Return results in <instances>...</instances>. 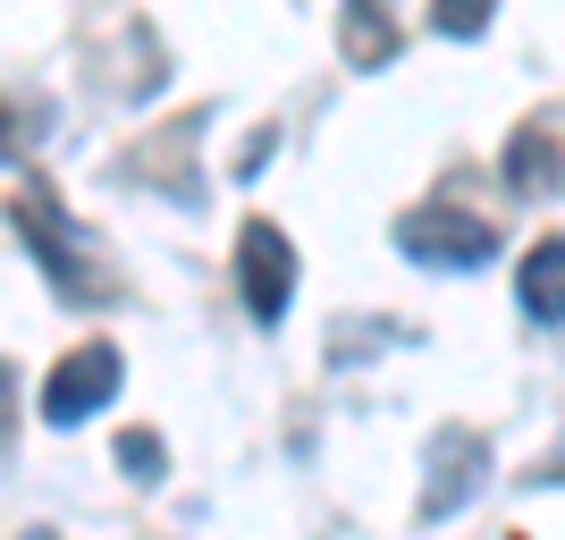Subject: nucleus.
Wrapping results in <instances>:
<instances>
[{"label":"nucleus","mask_w":565,"mask_h":540,"mask_svg":"<svg viewBox=\"0 0 565 540\" xmlns=\"http://www.w3.org/2000/svg\"><path fill=\"white\" fill-rule=\"evenodd\" d=\"M18 229H25V245H34V262H43V279L60 287L68 305H110V296H118V279L102 271V236L76 229L51 187H25L18 194Z\"/></svg>","instance_id":"nucleus-1"},{"label":"nucleus","mask_w":565,"mask_h":540,"mask_svg":"<svg viewBox=\"0 0 565 540\" xmlns=\"http://www.w3.org/2000/svg\"><path fill=\"white\" fill-rule=\"evenodd\" d=\"M397 245L414 262H430V271H481L498 254V229L481 212H465V203H423V212L397 220Z\"/></svg>","instance_id":"nucleus-2"},{"label":"nucleus","mask_w":565,"mask_h":540,"mask_svg":"<svg viewBox=\"0 0 565 540\" xmlns=\"http://www.w3.org/2000/svg\"><path fill=\"white\" fill-rule=\"evenodd\" d=\"M118 389V347L110 338H85V347H68L60 363H51V380H43V423H85L102 398Z\"/></svg>","instance_id":"nucleus-3"},{"label":"nucleus","mask_w":565,"mask_h":540,"mask_svg":"<svg viewBox=\"0 0 565 540\" xmlns=\"http://www.w3.org/2000/svg\"><path fill=\"white\" fill-rule=\"evenodd\" d=\"M236 287H245L254 321H279V313H287V287H296V245H287L270 220H245V229H236Z\"/></svg>","instance_id":"nucleus-4"},{"label":"nucleus","mask_w":565,"mask_h":540,"mask_svg":"<svg viewBox=\"0 0 565 540\" xmlns=\"http://www.w3.org/2000/svg\"><path fill=\"white\" fill-rule=\"evenodd\" d=\"M481 465H490V440H481V431H439V447H430V481H423V523L456 516V507L481 490Z\"/></svg>","instance_id":"nucleus-5"},{"label":"nucleus","mask_w":565,"mask_h":540,"mask_svg":"<svg viewBox=\"0 0 565 540\" xmlns=\"http://www.w3.org/2000/svg\"><path fill=\"white\" fill-rule=\"evenodd\" d=\"M498 178H507V194H548V187H557V178H565V161H557V118L515 127L507 152H498Z\"/></svg>","instance_id":"nucleus-6"},{"label":"nucleus","mask_w":565,"mask_h":540,"mask_svg":"<svg viewBox=\"0 0 565 540\" xmlns=\"http://www.w3.org/2000/svg\"><path fill=\"white\" fill-rule=\"evenodd\" d=\"M515 296H523L532 321H565V236H541V245L515 262Z\"/></svg>","instance_id":"nucleus-7"},{"label":"nucleus","mask_w":565,"mask_h":540,"mask_svg":"<svg viewBox=\"0 0 565 540\" xmlns=\"http://www.w3.org/2000/svg\"><path fill=\"white\" fill-rule=\"evenodd\" d=\"M347 60L354 68H380V60H397V25L380 0H347Z\"/></svg>","instance_id":"nucleus-8"},{"label":"nucleus","mask_w":565,"mask_h":540,"mask_svg":"<svg viewBox=\"0 0 565 540\" xmlns=\"http://www.w3.org/2000/svg\"><path fill=\"white\" fill-rule=\"evenodd\" d=\"M490 18H498V0H430V34H448V43H472Z\"/></svg>","instance_id":"nucleus-9"},{"label":"nucleus","mask_w":565,"mask_h":540,"mask_svg":"<svg viewBox=\"0 0 565 540\" xmlns=\"http://www.w3.org/2000/svg\"><path fill=\"white\" fill-rule=\"evenodd\" d=\"M118 465H127V481H161V440H152V431H127V440H118Z\"/></svg>","instance_id":"nucleus-10"},{"label":"nucleus","mask_w":565,"mask_h":540,"mask_svg":"<svg viewBox=\"0 0 565 540\" xmlns=\"http://www.w3.org/2000/svg\"><path fill=\"white\" fill-rule=\"evenodd\" d=\"M18 440V372H9V363H0V447Z\"/></svg>","instance_id":"nucleus-11"}]
</instances>
